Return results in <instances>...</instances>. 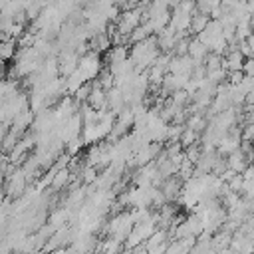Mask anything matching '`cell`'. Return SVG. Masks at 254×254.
Returning <instances> with one entry per match:
<instances>
[{
	"label": "cell",
	"instance_id": "6da1fadb",
	"mask_svg": "<svg viewBox=\"0 0 254 254\" xmlns=\"http://www.w3.org/2000/svg\"><path fill=\"white\" fill-rule=\"evenodd\" d=\"M228 67L230 69H242V52L238 50V52H232V56L228 58Z\"/></svg>",
	"mask_w": 254,
	"mask_h": 254
}]
</instances>
